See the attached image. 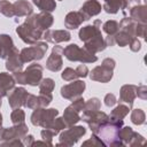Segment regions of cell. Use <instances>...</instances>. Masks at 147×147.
<instances>
[{"mask_svg":"<svg viewBox=\"0 0 147 147\" xmlns=\"http://www.w3.org/2000/svg\"><path fill=\"white\" fill-rule=\"evenodd\" d=\"M146 121V115H145V111L142 109H133L132 113H131V122L136 125H141L144 124Z\"/></svg>","mask_w":147,"mask_h":147,"instance_id":"d590c367","label":"cell"},{"mask_svg":"<svg viewBox=\"0 0 147 147\" xmlns=\"http://www.w3.org/2000/svg\"><path fill=\"white\" fill-rule=\"evenodd\" d=\"M86 21L85 16L78 10V11H70L64 17V25L69 30H75L80 26V24Z\"/></svg>","mask_w":147,"mask_h":147,"instance_id":"7402d4cb","label":"cell"},{"mask_svg":"<svg viewBox=\"0 0 147 147\" xmlns=\"http://www.w3.org/2000/svg\"><path fill=\"white\" fill-rule=\"evenodd\" d=\"M15 47L14 41L11 39L10 36L8 34H0V52H1V59H7L8 55L10 54V52L13 51V48Z\"/></svg>","mask_w":147,"mask_h":147,"instance_id":"484cf974","label":"cell"},{"mask_svg":"<svg viewBox=\"0 0 147 147\" xmlns=\"http://www.w3.org/2000/svg\"><path fill=\"white\" fill-rule=\"evenodd\" d=\"M102 8L108 14H116L119 9L124 10L127 8V0H103Z\"/></svg>","mask_w":147,"mask_h":147,"instance_id":"d4e9b609","label":"cell"},{"mask_svg":"<svg viewBox=\"0 0 147 147\" xmlns=\"http://www.w3.org/2000/svg\"><path fill=\"white\" fill-rule=\"evenodd\" d=\"M23 61L20 56V52L16 47L13 48V51L10 52V54L8 55V57L6 59V69L10 72H17V71H22L23 69Z\"/></svg>","mask_w":147,"mask_h":147,"instance_id":"ac0fdd59","label":"cell"},{"mask_svg":"<svg viewBox=\"0 0 147 147\" xmlns=\"http://www.w3.org/2000/svg\"><path fill=\"white\" fill-rule=\"evenodd\" d=\"M1 130H2V127H0V133H1Z\"/></svg>","mask_w":147,"mask_h":147,"instance_id":"9f6ffc18","label":"cell"},{"mask_svg":"<svg viewBox=\"0 0 147 147\" xmlns=\"http://www.w3.org/2000/svg\"><path fill=\"white\" fill-rule=\"evenodd\" d=\"M80 121H84L85 123H87V125L90 126L91 131L92 132H95L96 129L102 125L103 123L108 122L109 121V116L103 113V111H95V113H92L90 115H86V116H80Z\"/></svg>","mask_w":147,"mask_h":147,"instance_id":"9a60e30c","label":"cell"},{"mask_svg":"<svg viewBox=\"0 0 147 147\" xmlns=\"http://www.w3.org/2000/svg\"><path fill=\"white\" fill-rule=\"evenodd\" d=\"M101 10H102L101 3L98 0H87L83 3L79 11L85 16V20L87 21L91 17L99 15L101 13Z\"/></svg>","mask_w":147,"mask_h":147,"instance_id":"d6986e66","label":"cell"},{"mask_svg":"<svg viewBox=\"0 0 147 147\" xmlns=\"http://www.w3.org/2000/svg\"><path fill=\"white\" fill-rule=\"evenodd\" d=\"M63 121L65 123V125L69 127V126H72L75 124H77L79 121H80V115L77 110H75L74 108H71L70 106L67 107L64 109V113H63Z\"/></svg>","mask_w":147,"mask_h":147,"instance_id":"4316f807","label":"cell"},{"mask_svg":"<svg viewBox=\"0 0 147 147\" xmlns=\"http://www.w3.org/2000/svg\"><path fill=\"white\" fill-rule=\"evenodd\" d=\"M85 88H86V84L84 80L75 79V80H72V83H69V84L62 86L60 92H61L62 98L72 101L75 99L79 98L83 94V92L85 91Z\"/></svg>","mask_w":147,"mask_h":147,"instance_id":"8fae6325","label":"cell"},{"mask_svg":"<svg viewBox=\"0 0 147 147\" xmlns=\"http://www.w3.org/2000/svg\"><path fill=\"white\" fill-rule=\"evenodd\" d=\"M130 110H131V108L129 106L119 103L117 107H115L111 110V113L109 115V119L110 121H123V118L129 114Z\"/></svg>","mask_w":147,"mask_h":147,"instance_id":"83f0119b","label":"cell"},{"mask_svg":"<svg viewBox=\"0 0 147 147\" xmlns=\"http://www.w3.org/2000/svg\"><path fill=\"white\" fill-rule=\"evenodd\" d=\"M62 55H63V47H61L59 45L54 46L49 57L46 61V68L53 72L60 71L62 69V64H63Z\"/></svg>","mask_w":147,"mask_h":147,"instance_id":"5bb4252c","label":"cell"},{"mask_svg":"<svg viewBox=\"0 0 147 147\" xmlns=\"http://www.w3.org/2000/svg\"><path fill=\"white\" fill-rule=\"evenodd\" d=\"M16 33L25 44L33 45L42 38L44 31L34 28L32 24H30L28 22H24L23 24H21L16 28Z\"/></svg>","mask_w":147,"mask_h":147,"instance_id":"9c48e42d","label":"cell"},{"mask_svg":"<svg viewBox=\"0 0 147 147\" xmlns=\"http://www.w3.org/2000/svg\"><path fill=\"white\" fill-rule=\"evenodd\" d=\"M54 87H55V82L52 78H44L39 83V94L52 95Z\"/></svg>","mask_w":147,"mask_h":147,"instance_id":"1f68e13d","label":"cell"},{"mask_svg":"<svg viewBox=\"0 0 147 147\" xmlns=\"http://www.w3.org/2000/svg\"><path fill=\"white\" fill-rule=\"evenodd\" d=\"M52 100H53V96H52V95L39 94V95L37 96V95H33V94H30V93H29L24 107H28V108H30V109L42 108V107H47V106L52 102Z\"/></svg>","mask_w":147,"mask_h":147,"instance_id":"e0dca14e","label":"cell"},{"mask_svg":"<svg viewBox=\"0 0 147 147\" xmlns=\"http://www.w3.org/2000/svg\"><path fill=\"white\" fill-rule=\"evenodd\" d=\"M103 101H105V105H106L107 107H113V106H115V105L117 103L116 96H115L113 93H108V94H106Z\"/></svg>","mask_w":147,"mask_h":147,"instance_id":"bcb514c9","label":"cell"},{"mask_svg":"<svg viewBox=\"0 0 147 147\" xmlns=\"http://www.w3.org/2000/svg\"><path fill=\"white\" fill-rule=\"evenodd\" d=\"M0 13L7 17H13L14 15V7L13 3L7 0H0Z\"/></svg>","mask_w":147,"mask_h":147,"instance_id":"f35d334b","label":"cell"},{"mask_svg":"<svg viewBox=\"0 0 147 147\" xmlns=\"http://www.w3.org/2000/svg\"><path fill=\"white\" fill-rule=\"evenodd\" d=\"M100 107H101V102L98 98H91L90 100H87L85 103H84V108H83V115L82 116H86V115H90L92 113H95L98 110H100Z\"/></svg>","mask_w":147,"mask_h":147,"instance_id":"f1b7e54d","label":"cell"},{"mask_svg":"<svg viewBox=\"0 0 147 147\" xmlns=\"http://www.w3.org/2000/svg\"><path fill=\"white\" fill-rule=\"evenodd\" d=\"M0 57H1V52H0Z\"/></svg>","mask_w":147,"mask_h":147,"instance_id":"6f0895ef","label":"cell"},{"mask_svg":"<svg viewBox=\"0 0 147 147\" xmlns=\"http://www.w3.org/2000/svg\"><path fill=\"white\" fill-rule=\"evenodd\" d=\"M137 95H138L140 99L146 100V99H147V86H146V85L137 86Z\"/></svg>","mask_w":147,"mask_h":147,"instance_id":"f907efd6","label":"cell"},{"mask_svg":"<svg viewBox=\"0 0 147 147\" xmlns=\"http://www.w3.org/2000/svg\"><path fill=\"white\" fill-rule=\"evenodd\" d=\"M116 65V62L111 57H107L102 61L101 65L95 67L92 69L91 72H88V76L91 80L99 82V83H108L113 78V71Z\"/></svg>","mask_w":147,"mask_h":147,"instance_id":"5b68a950","label":"cell"},{"mask_svg":"<svg viewBox=\"0 0 147 147\" xmlns=\"http://www.w3.org/2000/svg\"><path fill=\"white\" fill-rule=\"evenodd\" d=\"M29 131V127L25 123L14 124L10 127H2L0 133V140L7 141L11 139H22Z\"/></svg>","mask_w":147,"mask_h":147,"instance_id":"7c38bea8","label":"cell"},{"mask_svg":"<svg viewBox=\"0 0 147 147\" xmlns=\"http://www.w3.org/2000/svg\"><path fill=\"white\" fill-rule=\"evenodd\" d=\"M123 126V121H108L100 125L94 134H96L106 146H124L122 140L119 139V130Z\"/></svg>","mask_w":147,"mask_h":147,"instance_id":"7a4b0ae2","label":"cell"},{"mask_svg":"<svg viewBox=\"0 0 147 147\" xmlns=\"http://www.w3.org/2000/svg\"><path fill=\"white\" fill-rule=\"evenodd\" d=\"M84 103H85V100L82 96H79V98L72 100V103L70 105V107L74 108L75 110H77L78 113H80L83 110V108H84Z\"/></svg>","mask_w":147,"mask_h":147,"instance_id":"7bdbcfd3","label":"cell"},{"mask_svg":"<svg viewBox=\"0 0 147 147\" xmlns=\"http://www.w3.org/2000/svg\"><path fill=\"white\" fill-rule=\"evenodd\" d=\"M22 141H23L24 146H32V144H33V141H34V138H33L32 134H28V133H26V134L22 138Z\"/></svg>","mask_w":147,"mask_h":147,"instance_id":"816d5d0a","label":"cell"},{"mask_svg":"<svg viewBox=\"0 0 147 147\" xmlns=\"http://www.w3.org/2000/svg\"><path fill=\"white\" fill-rule=\"evenodd\" d=\"M1 99H2V98H0V107H1V105H2V101H1Z\"/></svg>","mask_w":147,"mask_h":147,"instance_id":"11a10c76","label":"cell"},{"mask_svg":"<svg viewBox=\"0 0 147 147\" xmlns=\"http://www.w3.org/2000/svg\"><path fill=\"white\" fill-rule=\"evenodd\" d=\"M60 1H61V0H60Z\"/></svg>","mask_w":147,"mask_h":147,"instance_id":"680465c9","label":"cell"},{"mask_svg":"<svg viewBox=\"0 0 147 147\" xmlns=\"http://www.w3.org/2000/svg\"><path fill=\"white\" fill-rule=\"evenodd\" d=\"M76 71H77V74H78V77H79V78H84V77L88 76V69H87V67H86L85 64L78 65V67L76 68Z\"/></svg>","mask_w":147,"mask_h":147,"instance_id":"681fc988","label":"cell"},{"mask_svg":"<svg viewBox=\"0 0 147 147\" xmlns=\"http://www.w3.org/2000/svg\"><path fill=\"white\" fill-rule=\"evenodd\" d=\"M48 49V45L46 41H37L30 47H25L20 52V56L23 63L31 61H39L44 57Z\"/></svg>","mask_w":147,"mask_h":147,"instance_id":"ba28073f","label":"cell"},{"mask_svg":"<svg viewBox=\"0 0 147 147\" xmlns=\"http://www.w3.org/2000/svg\"><path fill=\"white\" fill-rule=\"evenodd\" d=\"M130 17L138 23L146 24L147 22V8L145 5H136L130 7Z\"/></svg>","mask_w":147,"mask_h":147,"instance_id":"cb8c5ba5","label":"cell"},{"mask_svg":"<svg viewBox=\"0 0 147 147\" xmlns=\"http://www.w3.org/2000/svg\"><path fill=\"white\" fill-rule=\"evenodd\" d=\"M129 46H130V49H131L132 52H138V51H140V48H141V42L139 41V39H138L137 37H134V38L131 40V42L129 44Z\"/></svg>","mask_w":147,"mask_h":147,"instance_id":"c3c4849f","label":"cell"},{"mask_svg":"<svg viewBox=\"0 0 147 147\" xmlns=\"http://www.w3.org/2000/svg\"><path fill=\"white\" fill-rule=\"evenodd\" d=\"M25 119V113L21 108H14L10 114V121L13 124H21L24 123Z\"/></svg>","mask_w":147,"mask_h":147,"instance_id":"8d00e7d4","label":"cell"},{"mask_svg":"<svg viewBox=\"0 0 147 147\" xmlns=\"http://www.w3.org/2000/svg\"><path fill=\"white\" fill-rule=\"evenodd\" d=\"M86 129L82 125H72L69 126V129L63 130L60 133L59 142L56 146H65V147H71L74 146L83 136H85Z\"/></svg>","mask_w":147,"mask_h":147,"instance_id":"52a82bcc","label":"cell"},{"mask_svg":"<svg viewBox=\"0 0 147 147\" xmlns=\"http://www.w3.org/2000/svg\"><path fill=\"white\" fill-rule=\"evenodd\" d=\"M139 3H140V0H127V7H132Z\"/></svg>","mask_w":147,"mask_h":147,"instance_id":"f5cc1de1","label":"cell"},{"mask_svg":"<svg viewBox=\"0 0 147 147\" xmlns=\"http://www.w3.org/2000/svg\"><path fill=\"white\" fill-rule=\"evenodd\" d=\"M0 127H2V115L0 113Z\"/></svg>","mask_w":147,"mask_h":147,"instance_id":"db71d44e","label":"cell"},{"mask_svg":"<svg viewBox=\"0 0 147 147\" xmlns=\"http://www.w3.org/2000/svg\"><path fill=\"white\" fill-rule=\"evenodd\" d=\"M42 38L47 42L59 44L63 41H69L71 39V34L68 30H46L42 34Z\"/></svg>","mask_w":147,"mask_h":147,"instance_id":"2e32d148","label":"cell"},{"mask_svg":"<svg viewBox=\"0 0 147 147\" xmlns=\"http://www.w3.org/2000/svg\"><path fill=\"white\" fill-rule=\"evenodd\" d=\"M32 2L41 10V11H48L52 13L56 8L55 0H32Z\"/></svg>","mask_w":147,"mask_h":147,"instance_id":"d6a6232c","label":"cell"},{"mask_svg":"<svg viewBox=\"0 0 147 147\" xmlns=\"http://www.w3.org/2000/svg\"><path fill=\"white\" fill-rule=\"evenodd\" d=\"M137 24H138V22H136V21L132 20L131 17H124V18L119 22V30H124V31H126L127 33H130L132 37H136Z\"/></svg>","mask_w":147,"mask_h":147,"instance_id":"f546056e","label":"cell"},{"mask_svg":"<svg viewBox=\"0 0 147 147\" xmlns=\"http://www.w3.org/2000/svg\"><path fill=\"white\" fill-rule=\"evenodd\" d=\"M61 77H62V79L65 80V82H72V80H75V79L79 78V77H78V74H77V71H76V69H72V68H65V69L63 70V72L61 74Z\"/></svg>","mask_w":147,"mask_h":147,"instance_id":"ab89813d","label":"cell"},{"mask_svg":"<svg viewBox=\"0 0 147 147\" xmlns=\"http://www.w3.org/2000/svg\"><path fill=\"white\" fill-rule=\"evenodd\" d=\"M15 79L7 72H0V98L7 96L9 92L15 87Z\"/></svg>","mask_w":147,"mask_h":147,"instance_id":"44dd1931","label":"cell"},{"mask_svg":"<svg viewBox=\"0 0 147 147\" xmlns=\"http://www.w3.org/2000/svg\"><path fill=\"white\" fill-rule=\"evenodd\" d=\"M83 146H93V147H105L106 145H105V142L96 136V134H92V137L88 139V140H86V141H84L83 142Z\"/></svg>","mask_w":147,"mask_h":147,"instance_id":"60d3db41","label":"cell"},{"mask_svg":"<svg viewBox=\"0 0 147 147\" xmlns=\"http://www.w3.org/2000/svg\"><path fill=\"white\" fill-rule=\"evenodd\" d=\"M40 134H41L42 140H45V141H47V142H49V144H52V139H53V137L55 136L51 129H44V130L40 132Z\"/></svg>","mask_w":147,"mask_h":147,"instance_id":"f6af8a7d","label":"cell"},{"mask_svg":"<svg viewBox=\"0 0 147 147\" xmlns=\"http://www.w3.org/2000/svg\"><path fill=\"white\" fill-rule=\"evenodd\" d=\"M134 37H132L130 33H127L126 31L124 30H119L115 36H114V40H115V44H117L119 47H125L127 46L131 40L133 39Z\"/></svg>","mask_w":147,"mask_h":147,"instance_id":"4dcf8cb0","label":"cell"},{"mask_svg":"<svg viewBox=\"0 0 147 147\" xmlns=\"http://www.w3.org/2000/svg\"><path fill=\"white\" fill-rule=\"evenodd\" d=\"M0 146H1V147H3V146H9V147H13V146H15V147H22V146H24V144H23L22 139H11V140H7V141H2V142L0 144Z\"/></svg>","mask_w":147,"mask_h":147,"instance_id":"ee69618b","label":"cell"},{"mask_svg":"<svg viewBox=\"0 0 147 147\" xmlns=\"http://www.w3.org/2000/svg\"><path fill=\"white\" fill-rule=\"evenodd\" d=\"M63 55L71 62H82V63H93L98 60L95 54L86 51L84 47L80 48L76 44H70L63 48Z\"/></svg>","mask_w":147,"mask_h":147,"instance_id":"277c9868","label":"cell"},{"mask_svg":"<svg viewBox=\"0 0 147 147\" xmlns=\"http://www.w3.org/2000/svg\"><path fill=\"white\" fill-rule=\"evenodd\" d=\"M133 134H134V131L132 130V127H130V126H122L121 127V130H119V139L122 140L124 146L129 145V142H130L131 138L133 137Z\"/></svg>","mask_w":147,"mask_h":147,"instance_id":"e575fe53","label":"cell"},{"mask_svg":"<svg viewBox=\"0 0 147 147\" xmlns=\"http://www.w3.org/2000/svg\"><path fill=\"white\" fill-rule=\"evenodd\" d=\"M28 91L24 87H14L8 96V103L9 106L14 109V108H21L23 106H25V101L28 99Z\"/></svg>","mask_w":147,"mask_h":147,"instance_id":"4fadbf2b","label":"cell"},{"mask_svg":"<svg viewBox=\"0 0 147 147\" xmlns=\"http://www.w3.org/2000/svg\"><path fill=\"white\" fill-rule=\"evenodd\" d=\"M136 37H141V38H146V24L142 23H138L137 24V30H136Z\"/></svg>","mask_w":147,"mask_h":147,"instance_id":"7dc6e473","label":"cell"},{"mask_svg":"<svg viewBox=\"0 0 147 147\" xmlns=\"http://www.w3.org/2000/svg\"><path fill=\"white\" fill-rule=\"evenodd\" d=\"M47 129H51V130L53 131V133L56 136V134H59L60 131L67 129V125H65V123H64V121H63L62 117H57V116H56L55 119L52 122V124H51Z\"/></svg>","mask_w":147,"mask_h":147,"instance_id":"74e56055","label":"cell"},{"mask_svg":"<svg viewBox=\"0 0 147 147\" xmlns=\"http://www.w3.org/2000/svg\"><path fill=\"white\" fill-rule=\"evenodd\" d=\"M102 29L107 33V36H115L119 31V23L114 20H109L103 23Z\"/></svg>","mask_w":147,"mask_h":147,"instance_id":"836d02e7","label":"cell"},{"mask_svg":"<svg viewBox=\"0 0 147 147\" xmlns=\"http://www.w3.org/2000/svg\"><path fill=\"white\" fill-rule=\"evenodd\" d=\"M42 67L38 63L30 64L24 71H17L13 74V77L16 83L22 85L37 86L42 79Z\"/></svg>","mask_w":147,"mask_h":147,"instance_id":"3957f363","label":"cell"},{"mask_svg":"<svg viewBox=\"0 0 147 147\" xmlns=\"http://www.w3.org/2000/svg\"><path fill=\"white\" fill-rule=\"evenodd\" d=\"M13 7H14V15L17 17L29 16L33 13L32 5L26 0H17L13 3Z\"/></svg>","mask_w":147,"mask_h":147,"instance_id":"603a6c76","label":"cell"},{"mask_svg":"<svg viewBox=\"0 0 147 147\" xmlns=\"http://www.w3.org/2000/svg\"><path fill=\"white\" fill-rule=\"evenodd\" d=\"M137 96V86L132 84L123 85L119 90V101L125 102L129 105L130 108H132L134 99Z\"/></svg>","mask_w":147,"mask_h":147,"instance_id":"ffe728a7","label":"cell"},{"mask_svg":"<svg viewBox=\"0 0 147 147\" xmlns=\"http://www.w3.org/2000/svg\"><path fill=\"white\" fill-rule=\"evenodd\" d=\"M144 144H145V138L141 134H139L138 132H134L133 137L131 138V140L129 142V146L133 147V146H140V145H144Z\"/></svg>","mask_w":147,"mask_h":147,"instance_id":"b9f144b4","label":"cell"},{"mask_svg":"<svg viewBox=\"0 0 147 147\" xmlns=\"http://www.w3.org/2000/svg\"><path fill=\"white\" fill-rule=\"evenodd\" d=\"M56 116H59V110L55 108H36L33 109V113L31 115V123L34 126H41L44 129H47Z\"/></svg>","mask_w":147,"mask_h":147,"instance_id":"8992f818","label":"cell"},{"mask_svg":"<svg viewBox=\"0 0 147 147\" xmlns=\"http://www.w3.org/2000/svg\"><path fill=\"white\" fill-rule=\"evenodd\" d=\"M101 21L95 20L93 24L83 26L79 30V39L84 42V48L92 54H96L106 49L107 45L101 33Z\"/></svg>","mask_w":147,"mask_h":147,"instance_id":"6da1fadb","label":"cell"},{"mask_svg":"<svg viewBox=\"0 0 147 147\" xmlns=\"http://www.w3.org/2000/svg\"><path fill=\"white\" fill-rule=\"evenodd\" d=\"M25 22L32 24L34 28H37V29H39V30L45 32L46 30H48L53 25L54 17L48 11H41L39 14H33L32 13L31 15L26 16Z\"/></svg>","mask_w":147,"mask_h":147,"instance_id":"30bf717a","label":"cell"}]
</instances>
